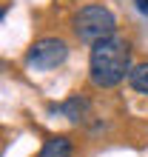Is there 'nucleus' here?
Here are the masks:
<instances>
[{
	"mask_svg": "<svg viewBox=\"0 0 148 157\" xmlns=\"http://www.w3.org/2000/svg\"><path fill=\"white\" fill-rule=\"evenodd\" d=\"M134 6H137L140 14H148V0H134Z\"/></svg>",
	"mask_w": 148,
	"mask_h": 157,
	"instance_id": "nucleus-7",
	"label": "nucleus"
},
{
	"mask_svg": "<svg viewBox=\"0 0 148 157\" xmlns=\"http://www.w3.org/2000/svg\"><path fill=\"white\" fill-rule=\"evenodd\" d=\"M71 29H74V37L86 46H94L105 37H114L117 34V17L108 12L105 6L100 3H88L74 12L71 17Z\"/></svg>",
	"mask_w": 148,
	"mask_h": 157,
	"instance_id": "nucleus-2",
	"label": "nucleus"
},
{
	"mask_svg": "<svg viewBox=\"0 0 148 157\" xmlns=\"http://www.w3.org/2000/svg\"><path fill=\"white\" fill-rule=\"evenodd\" d=\"M131 71V46L125 37H105L91 46L88 54V80L97 89L120 86Z\"/></svg>",
	"mask_w": 148,
	"mask_h": 157,
	"instance_id": "nucleus-1",
	"label": "nucleus"
},
{
	"mask_svg": "<svg viewBox=\"0 0 148 157\" xmlns=\"http://www.w3.org/2000/svg\"><path fill=\"white\" fill-rule=\"evenodd\" d=\"M128 86H131L137 94H148V63H137L128 71Z\"/></svg>",
	"mask_w": 148,
	"mask_h": 157,
	"instance_id": "nucleus-6",
	"label": "nucleus"
},
{
	"mask_svg": "<svg viewBox=\"0 0 148 157\" xmlns=\"http://www.w3.org/2000/svg\"><path fill=\"white\" fill-rule=\"evenodd\" d=\"M66 57H68V43L63 37H40L26 52V66L34 71H51L63 66Z\"/></svg>",
	"mask_w": 148,
	"mask_h": 157,
	"instance_id": "nucleus-3",
	"label": "nucleus"
},
{
	"mask_svg": "<svg viewBox=\"0 0 148 157\" xmlns=\"http://www.w3.org/2000/svg\"><path fill=\"white\" fill-rule=\"evenodd\" d=\"M74 154V146L66 134H57V137H49V140L43 143V149L37 157H71Z\"/></svg>",
	"mask_w": 148,
	"mask_h": 157,
	"instance_id": "nucleus-5",
	"label": "nucleus"
},
{
	"mask_svg": "<svg viewBox=\"0 0 148 157\" xmlns=\"http://www.w3.org/2000/svg\"><path fill=\"white\" fill-rule=\"evenodd\" d=\"M51 112H63L71 123H80V120H86L88 112H91V103H88V97H83V94H71L66 103H60V106H51Z\"/></svg>",
	"mask_w": 148,
	"mask_h": 157,
	"instance_id": "nucleus-4",
	"label": "nucleus"
}]
</instances>
